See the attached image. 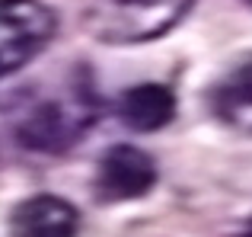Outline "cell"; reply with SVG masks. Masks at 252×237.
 <instances>
[{
    "instance_id": "cell-1",
    "label": "cell",
    "mask_w": 252,
    "mask_h": 237,
    "mask_svg": "<svg viewBox=\"0 0 252 237\" xmlns=\"http://www.w3.org/2000/svg\"><path fill=\"white\" fill-rule=\"evenodd\" d=\"M195 0H105L90 16V32L109 45H144L166 36Z\"/></svg>"
},
{
    "instance_id": "cell-5",
    "label": "cell",
    "mask_w": 252,
    "mask_h": 237,
    "mask_svg": "<svg viewBox=\"0 0 252 237\" xmlns=\"http://www.w3.org/2000/svg\"><path fill=\"white\" fill-rule=\"evenodd\" d=\"M6 228L10 237H77L80 215L61 196L38 193L13 208Z\"/></svg>"
},
{
    "instance_id": "cell-7",
    "label": "cell",
    "mask_w": 252,
    "mask_h": 237,
    "mask_svg": "<svg viewBox=\"0 0 252 237\" xmlns=\"http://www.w3.org/2000/svg\"><path fill=\"white\" fill-rule=\"evenodd\" d=\"M118 116L134 131H160L176 118V93L163 83H137L122 93Z\"/></svg>"
},
{
    "instance_id": "cell-2",
    "label": "cell",
    "mask_w": 252,
    "mask_h": 237,
    "mask_svg": "<svg viewBox=\"0 0 252 237\" xmlns=\"http://www.w3.org/2000/svg\"><path fill=\"white\" fill-rule=\"evenodd\" d=\"M58 32L42 0H0V80L32 64Z\"/></svg>"
},
{
    "instance_id": "cell-3",
    "label": "cell",
    "mask_w": 252,
    "mask_h": 237,
    "mask_svg": "<svg viewBox=\"0 0 252 237\" xmlns=\"http://www.w3.org/2000/svg\"><path fill=\"white\" fill-rule=\"evenodd\" d=\"M157 167L141 148L134 144H115L102 154L96 167V199L99 202H131L154 189Z\"/></svg>"
},
{
    "instance_id": "cell-6",
    "label": "cell",
    "mask_w": 252,
    "mask_h": 237,
    "mask_svg": "<svg viewBox=\"0 0 252 237\" xmlns=\"http://www.w3.org/2000/svg\"><path fill=\"white\" fill-rule=\"evenodd\" d=\"M208 103L223 125L252 135V58L236 64L208 90Z\"/></svg>"
},
{
    "instance_id": "cell-8",
    "label": "cell",
    "mask_w": 252,
    "mask_h": 237,
    "mask_svg": "<svg viewBox=\"0 0 252 237\" xmlns=\"http://www.w3.org/2000/svg\"><path fill=\"white\" fill-rule=\"evenodd\" d=\"M243 237H252V218L246 221V231H243Z\"/></svg>"
},
{
    "instance_id": "cell-4",
    "label": "cell",
    "mask_w": 252,
    "mask_h": 237,
    "mask_svg": "<svg viewBox=\"0 0 252 237\" xmlns=\"http://www.w3.org/2000/svg\"><path fill=\"white\" fill-rule=\"evenodd\" d=\"M86 125V116L77 113L74 103L64 100H45L35 109H29V116L19 122L16 138L23 148L29 151H45V154H58V151L70 148L80 138Z\"/></svg>"
},
{
    "instance_id": "cell-9",
    "label": "cell",
    "mask_w": 252,
    "mask_h": 237,
    "mask_svg": "<svg viewBox=\"0 0 252 237\" xmlns=\"http://www.w3.org/2000/svg\"><path fill=\"white\" fill-rule=\"evenodd\" d=\"M246 3H249V6H252V0H246Z\"/></svg>"
}]
</instances>
